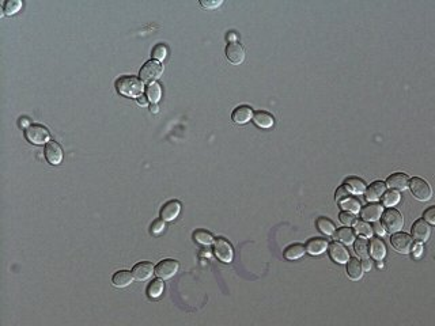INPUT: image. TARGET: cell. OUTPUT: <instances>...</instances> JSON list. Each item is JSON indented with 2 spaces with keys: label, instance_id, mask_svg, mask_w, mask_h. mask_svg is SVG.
Returning <instances> with one entry per match:
<instances>
[{
  "label": "cell",
  "instance_id": "8d00e7d4",
  "mask_svg": "<svg viewBox=\"0 0 435 326\" xmlns=\"http://www.w3.org/2000/svg\"><path fill=\"white\" fill-rule=\"evenodd\" d=\"M339 219L344 226H351V225H355V223H357L354 213H351V212H347V211L341 212V213L339 215Z\"/></svg>",
  "mask_w": 435,
  "mask_h": 326
},
{
  "label": "cell",
  "instance_id": "ffe728a7",
  "mask_svg": "<svg viewBox=\"0 0 435 326\" xmlns=\"http://www.w3.org/2000/svg\"><path fill=\"white\" fill-rule=\"evenodd\" d=\"M306 252L312 256H318L325 252L328 248V242L324 238H312L306 242Z\"/></svg>",
  "mask_w": 435,
  "mask_h": 326
},
{
  "label": "cell",
  "instance_id": "83f0119b",
  "mask_svg": "<svg viewBox=\"0 0 435 326\" xmlns=\"http://www.w3.org/2000/svg\"><path fill=\"white\" fill-rule=\"evenodd\" d=\"M317 229L325 235H334V231H336V227H334L333 222L329 221L328 218H318L316 222Z\"/></svg>",
  "mask_w": 435,
  "mask_h": 326
},
{
  "label": "cell",
  "instance_id": "ee69618b",
  "mask_svg": "<svg viewBox=\"0 0 435 326\" xmlns=\"http://www.w3.org/2000/svg\"><path fill=\"white\" fill-rule=\"evenodd\" d=\"M136 99H138V103H139V105H146V103H147L146 96L140 95V96H138V98H136Z\"/></svg>",
  "mask_w": 435,
  "mask_h": 326
},
{
  "label": "cell",
  "instance_id": "603a6c76",
  "mask_svg": "<svg viewBox=\"0 0 435 326\" xmlns=\"http://www.w3.org/2000/svg\"><path fill=\"white\" fill-rule=\"evenodd\" d=\"M344 185H345L348 192L355 193V194H362V193L366 192V184L358 177H348L344 181Z\"/></svg>",
  "mask_w": 435,
  "mask_h": 326
},
{
  "label": "cell",
  "instance_id": "60d3db41",
  "mask_svg": "<svg viewBox=\"0 0 435 326\" xmlns=\"http://www.w3.org/2000/svg\"><path fill=\"white\" fill-rule=\"evenodd\" d=\"M220 5H222V0H202V2H200V6L207 10L216 9V7H219Z\"/></svg>",
  "mask_w": 435,
  "mask_h": 326
},
{
  "label": "cell",
  "instance_id": "d590c367",
  "mask_svg": "<svg viewBox=\"0 0 435 326\" xmlns=\"http://www.w3.org/2000/svg\"><path fill=\"white\" fill-rule=\"evenodd\" d=\"M152 57L158 61V60H163L167 55V48H166L165 44H156L154 48H152L151 52Z\"/></svg>",
  "mask_w": 435,
  "mask_h": 326
},
{
  "label": "cell",
  "instance_id": "8fae6325",
  "mask_svg": "<svg viewBox=\"0 0 435 326\" xmlns=\"http://www.w3.org/2000/svg\"><path fill=\"white\" fill-rule=\"evenodd\" d=\"M226 57L230 63L238 65L245 60V49L239 42H229L226 46Z\"/></svg>",
  "mask_w": 435,
  "mask_h": 326
},
{
  "label": "cell",
  "instance_id": "836d02e7",
  "mask_svg": "<svg viewBox=\"0 0 435 326\" xmlns=\"http://www.w3.org/2000/svg\"><path fill=\"white\" fill-rule=\"evenodd\" d=\"M382 201H384V205H386V207H394L400 201V193L396 192V190L385 192Z\"/></svg>",
  "mask_w": 435,
  "mask_h": 326
},
{
  "label": "cell",
  "instance_id": "d6986e66",
  "mask_svg": "<svg viewBox=\"0 0 435 326\" xmlns=\"http://www.w3.org/2000/svg\"><path fill=\"white\" fill-rule=\"evenodd\" d=\"M386 185L381 181H376L366 189V198L369 201H378L380 198L384 197Z\"/></svg>",
  "mask_w": 435,
  "mask_h": 326
},
{
  "label": "cell",
  "instance_id": "484cf974",
  "mask_svg": "<svg viewBox=\"0 0 435 326\" xmlns=\"http://www.w3.org/2000/svg\"><path fill=\"white\" fill-rule=\"evenodd\" d=\"M163 289H165V283L160 280V279H156V280H152L148 287H147V296L150 299H156L159 298L160 295L163 294Z\"/></svg>",
  "mask_w": 435,
  "mask_h": 326
},
{
  "label": "cell",
  "instance_id": "f35d334b",
  "mask_svg": "<svg viewBox=\"0 0 435 326\" xmlns=\"http://www.w3.org/2000/svg\"><path fill=\"white\" fill-rule=\"evenodd\" d=\"M423 218H424V221H426L427 223L435 225V205L427 208L424 213H423Z\"/></svg>",
  "mask_w": 435,
  "mask_h": 326
},
{
  "label": "cell",
  "instance_id": "4fadbf2b",
  "mask_svg": "<svg viewBox=\"0 0 435 326\" xmlns=\"http://www.w3.org/2000/svg\"><path fill=\"white\" fill-rule=\"evenodd\" d=\"M180 211H181V202L179 200H170L165 202L160 209V219L165 222L174 221L180 215Z\"/></svg>",
  "mask_w": 435,
  "mask_h": 326
},
{
  "label": "cell",
  "instance_id": "52a82bcc",
  "mask_svg": "<svg viewBox=\"0 0 435 326\" xmlns=\"http://www.w3.org/2000/svg\"><path fill=\"white\" fill-rule=\"evenodd\" d=\"M390 244L396 252L401 253V254H408V253H411L413 248V239L412 237H409L405 233H396V234L392 235Z\"/></svg>",
  "mask_w": 435,
  "mask_h": 326
},
{
  "label": "cell",
  "instance_id": "8992f818",
  "mask_svg": "<svg viewBox=\"0 0 435 326\" xmlns=\"http://www.w3.org/2000/svg\"><path fill=\"white\" fill-rule=\"evenodd\" d=\"M180 264L173 258H166L155 267V275L159 277L160 280H169L171 279L177 272H179Z\"/></svg>",
  "mask_w": 435,
  "mask_h": 326
},
{
  "label": "cell",
  "instance_id": "ac0fdd59",
  "mask_svg": "<svg viewBox=\"0 0 435 326\" xmlns=\"http://www.w3.org/2000/svg\"><path fill=\"white\" fill-rule=\"evenodd\" d=\"M133 275L131 271H127V269H121V271H117L115 275L112 276V284L117 287V288H125L128 287L131 283L133 281Z\"/></svg>",
  "mask_w": 435,
  "mask_h": 326
},
{
  "label": "cell",
  "instance_id": "7bdbcfd3",
  "mask_svg": "<svg viewBox=\"0 0 435 326\" xmlns=\"http://www.w3.org/2000/svg\"><path fill=\"white\" fill-rule=\"evenodd\" d=\"M362 268L365 269V271H370L371 269V261L369 260V258H365L362 261Z\"/></svg>",
  "mask_w": 435,
  "mask_h": 326
},
{
  "label": "cell",
  "instance_id": "7402d4cb",
  "mask_svg": "<svg viewBox=\"0 0 435 326\" xmlns=\"http://www.w3.org/2000/svg\"><path fill=\"white\" fill-rule=\"evenodd\" d=\"M347 273L351 280H361L363 276L362 262L357 258H351L347 262Z\"/></svg>",
  "mask_w": 435,
  "mask_h": 326
},
{
  "label": "cell",
  "instance_id": "3957f363",
  "mask_svg": "<svg viewBox=\"0 0 435 326\" xmlns=\"http://www.w3.org/2000/svg\"><path fill=\"white\" fill-rule=\"evenodd\" d=\"M409 188H411V192L415 196L416 200L419 201H428L432 196V189L428 185L427 181H424L420 177H413L409 181Z\"/></svg>",
  "mask_w": 435,
  "mask_h": 326
},
{
  "label": "cell",
  "instance_id": "9a60e30c",
  "mask_svg": "<svg viewBox=\"0 0 435 326\" xmlns=\"http://www.w3.org/2000/svg\"><path fill=\"white\" fill-rule=\"evenodd\" d=\"M329 256L337 264H345V262L350 261L348 260L350 256H348L347 249L344 248L341 244H339V242H332L329 245Z\"/></svg>",
  "mask_w": 435,
  "mask_h": 326
},
{
  "label": "cell",
  "instance_id": "f546056e",
  "mask_svg": "<svg viewBox=\"0 0 435 326\" xmlns=\"http://www.w3.org/2000/svg\"><path fill=\"white\" fill-rule=\"evenodd\" d=\"M336 239H339L345 245H351L355 241V233L350 227H343V229H339V231L336 233Z\"/></svg>",
  "mask_w": 435,
  "mask_h": 326
},
{
  "label": "cell",
  "instance_id": "e0dca14e",
  "mask_svg": "<svg viewBox=\"0 0 435 326\" xmlns=\"http://www.w3.org/2000/svg\"><path fill=\"white\" fill-rule=\"evenodd\" d=\"M386 185L393 190H405L409 186V178L404 173H394L388 178Z\"/></svg>",
  "mask_w": 435,
  "mask_h": 326
},
{
  "label": "cell",
  "instance_id": "4dcf8cb0",
  "mask_svg": "<svg viewBox=\"0 0 435 326\" xmlns=\"http://www.w3.org/2000/svg\"><path fill=\"white\" fill-rule=\"evenodd\" d=\"M193 239L196 241L197 244L204 245V246H208L214 242V237L206 230H197L193 233Z\"/></svg>",
  "mask_w": 435,
  "mask_h": 326
},
{
  "label": "cell",
  "instance_id": "4316f807",
  "mask_svg": "<svg viewBox=\"0 0 435 326\" xmlns=\"http://www.w3.org/2000/svg\"><path fill=\"white\" fill-rule=\"evenodd\" d=\"M146 95H147V99L151 102L152 105L159 101L160 95H162V88H160L159 83L156 82L148 83L146 87Z\"/></svg>",
  "mask_w": 435,
  "mask_h": 326
},
{
  "label": "cell",
  "instance_id": "1f68e13d",
  "mask_svg": "<svg viewBox=\"0 0 435 326\" xmlns=\"http://www.w3.org/2000/svg\"><path fill=\"white\" fill-rule=\"evenodd\" d=\"M340 205H341L343 209H345L347 212H351V213H357L361 209V202L358 201L355 197H351V196L345 198L344 201L340 202Z\"/></svg>",
  "mask_w": 435,
  "mask_h": 326
},
{
  "label": "cell",
  "instance_id": "d6a6232c",
  "mask_svg": "<svg viewBox=\"0 0 435 326\" xmlns=\"http://www.w3.org/2000/svg\"><path fill=\"white\" fill-rule=\"evenodd\" d=\"M22 7V2L21 0H6L3 5V11L6 15H13L15 13H18Z\"/></svg>",
  "mask_w": 435,
  "mask_h": 326
},
{
  "label": "cell",
  "instance_id": "74e56055",
  "mask_svg": "<svg viewBox=\"0 0 435 326\" xmlns=\"http://www.w3.org/2000/svg\"><path fill=\"white\" fill-rule=\"evenodd\" d=\"M163 230H165V221H162V219H158L151 225V234L158 235Z\"/></svg>",
  "mask_w": 435,
  "mask_h": 326
},
{
  "label": "cell",
  "instance_id": "f1b7e54d",
  "mask_svg": "<svg viewBox=\"0 0 435 326\" xmlns=\"http://www.w3.org/2000/svg\"><path fill=\"white\" fill-rule=\"evenodd\" d=\"M354 250H355V254L359 256V257H362L363 260H365V258H369L367 256H369V252H370V245H369V242H367V239L365 238L357 239V241H355V245H354Z\"/></svg>",
  "mask_w": 435,
  "mask_h": 326
},
{
  "label": "cell",
  "instance_id": "5bb4252c",
  "mask_svg": "<svg viewBox=\"0 0 435 326\" xmlns=\"http://www.w3.org/2000/svg\"><path fill=\"white\" fill-rule=\"evenodd\" d=\"M253 119V111L250 106L241 105L237 106L231 113V120L235 124H246L247 121H250Z\"/></svg>",
  "mask_w": 435,
  "mask_h": 326
},
{
  "label": "cell",
  "instance_id": "ab89813d",
  "mask_svg": "<svg viewBox=\"0 0 435 326\" xmlns=\"http://www.w3.org/2000/svg\"><path fill=\"white\" fill-rule=\"evenodd\" d=\"M348 197H350V192H348L345 186H340V188L336 190V201L339 202V204Z\"/></svg>",
  "mask_w": 435,
  "mask_h": 326
},
{
  "label": "cell",
  "instance_id": "5b68a950",
  "mask_svg": "<svg viewBox=\"0 0 435 326\" xmlns=\"http://www.w3.org/2000/svg\"><path fill=\"white\" fill-rule=\"evenodd\" d=\"M163 72V65L156 60H148L140 68V79L144 82L152 83L159 78Z\"/></svg>",
  "mask_w": 435,
  "mask_h": 326
},
{
  "label": "cell",
  "instance_id": "e575fe53",
  "mask_svg": "<svg viewBox=\"0 0 435 326\" xmlns=\"http://www.w3.org/2000/svg\"><path fill=\"white\" fill-rule=\"evenodd\" d=\"M355 231L358 234H361L362 237H371L373 234V227H371L367 222L365 221H358L355 223Z\"/></svg>",
  "mask_w": 435,
  "mask_h": 326
},
{
  "label": "cell",
  "instance_id": "6da1fadb",
  "mask_svg": "<svg viewBox=\"0 0 435 326\" xmlns=\"http://www.w3.org/2000/svg\"><path fill=\"white\" fill-rule=\"evenodd\" d=\"M116 88L117 91L124 96H140L144 90L142 79L133 75H124L116 80Z\"/></svg>",
  "mask_w": 435,
  "mask_h": 326
},
{
  "label": "cell",
  "instance_id": "9c48e42d",
  "mask_svg": "<svg viewBox=\"0 0 435 326\" xmlns=\"http://www.w3.org/2000/svg\"><path fill=\"white\" fill-rule=\"evenodd\" d=\"M44 154H45L46 161L53 166L60 165L61 161H63V148L55 140L46 143L45 148H44Z\"/></svg>",
  "mask_w": 435,
  "mask_h": 326
},
{
  "label": "cell",
  "instance_id": "7dc6e473",
  "mask_svg": "<svg viewBox=\"0 0 435 326\" xmlns=\"http://www.w3.org/2000/svg\"><path fill=\"white\" fill-rule=\"evenodd\" d=\"M151 112H154V113H156V112H158V106H156V103L151 105Z\"/></svg>",
  "mask_w": 435,
  "mask_h": 326
},
{
  "label": "cell",
  "instance_id": "ba28073f",
  "mask_svg": "<svg viewBox=\"0 0 435 326\" xmlns=\"http://www.w3.org/2000/svg\"><path fill=\"white\" fill-rule=\"evenodd\" d=\"M214 253L215 256L219 258L220 261L223 262H231L233 261V248L231 245L223 238H218L214 241Z\"/></svg>",
  "mask_w": 435,
  "mask_h": 326
},
{
  "label": "cell",
  "instance_id": "44dd1931",
  "mask_svg": "<svg viewBox=\"0 0 435 326\" xmlns=\"http://www.w3.org/2000/svg\"><path fill=\"white\" fill-rule=\"evenodd\" d=\"M253 121L257 127L260 128H271L274 123H275V119L274 116L268 113L266 111H258L256 113H253Z\"/></svg>",
  "mask_w": 435,
  "mask_h": 326
},
{
  "label": "cell",
  "instance_id": "d4e9b609",
  "mask_svg": "<svg viewBox=\"0 0 435 326\" xmlns=\"http://www.w3.org/2000/svg\"><path fill=\"white\" fill-rule=\"evenodd\" d=\"M306 252V248L301 244H294L290 245L289 248L286 249L283 253V256L286 260H298L301 258Z\"/></svg>",
  "mask_w": 435,
  "mask_h": 326
},
{
  "label": "cell",
  "instance_id": "cb8c5ba5",
  "mask_svg": "<svg viewBox=\"0 0 435 326\" xmlns=\"http://www.w3.org/2000/svg\"><path fill=\"white\" fill-rule=\"evenodd\" d=\"M370 253H371V256H373V258H376L377 261L384 260V257L386 256V246H385L384 241H382V239H378V238L371 239Z\"/></svg>",
  "mask_w": 435,
  "mask_h": 326
},
{
  "label": "cell",
  "instance_id": "7a4b0ae2",
  "mask_svg": "<svg viewBox=\"0 0 435 326\" xmlns=\"http://www.w3.org/2000/svg\"><path fill=\"white\" fill-rule=\"evenodd\" d=\"M382 226H384L385 231H388L390 234H396L399 233L404 226V218L400 213V211L394 209V208H389L382 213Z\"/></svg>",
  "mask_w": 435,
  "mask_h": 326
},
{
  "label": "cell",
  "instance_id": "f6af8a7d",
  "mask_svg": "<svg viewBox=\"0 0 435 326\" xmlns=\"http://www.w3.org/2000/svg\"><path fill=\"white\" fill-rule=\"evenodd\" d=\"M227 38H229L230 41L229 42H234V41H237V36H235V34H234V33H230L229 36H227Z\"/></svg>",
  "mask_w": 435,
  "mask_h": 326
},
{
  "label": "cell",
  "instance_id": "bcb514c9",
  "mask_svg": "<svg viewBox=\"0 0 435 326\" xmlns=\"http://www.w3.org/2000/svg\"><path fill=\"white\" fill-rule=\"evenodd\" d=\"M29 124V121H28V119H21V125H23V127H25V125H28ZM29 127V125H28Z\"/></svg>",
  "mask_w": 435,
  "mask_h": 326
},
{
  "label": "cell",
  "instance_id": "277c9868",
  "mask_svg": "<svg viewBox=\"0 0 435 326\" xmlns=\"http://www.w3.org/2000/svg\"><path fill=\"white\" fill-rule=\"evenodd\" d=\"M25 138L33 144H44L49 142V132L41 124H30L25 129Z\"/></svg>",
  "mask_w": 435,
  "mask_h": 326
},
{
  "label": "cell",
  "instance_id": "7c38bea8",
  "mask_svg": "<svg viewBox=\"0 0 435 326\" xmlns=\"http://www.w3.org/2000/svg\"><path fill=\"white\" fill-rule=\"evenodd\" d=\"M152 273H155V267L152 265L151 262L148 261L139 262V264H136V265L132 268L133 277L139 281L148 280L152 276Z\"/></svg>",
  "mask_w": 435,
  "mask_h": 326
},
{
  "label": "cell",
  "instance_id": "b9f144b4",
  "mask_svg": "<svg viewBox=\"0 0 435 326\" xmlns=\"http://www.w3.org/2000/svg\"><path fill=\"white\" fill-rule=\"evenodd\" d=\"M373 231H376V233L378 235H384L385 234L384 227H382V225H380L378 222H376V223H374V226H373Z\"/></svg>",
  "mask_w": 435,
  "mask_h": 326
},
{
  "label": "cell",
  "instance_id": "30bf717a",
  "mask_svg": "<svg viewBox=\"0 0 435 326\" xmlns=\"http://www.w3.org/2000/svg\"><path fill=\"white\" fill-rule=\"evenodd\" d=\"M411 234H412V239H415L416 242L421 244L426 242L427 239L430 238L431 235V227L426 221L419 219L413 223L412 229H411Z\"/></svg>",
  "mask_w": 435,
  "mask_h": 326
},
{
  "label": "cell",
  "instance_id": "2e32d148",
  "mask_svg": "<svg viewBox=\"0 0 435 326\" xmlns=\"http://www.w3.org/2000/svg\"><path fill=\"white\" fill-rule=\"evenodd\" d=\"M384 213V208L381 204L378 202H374V204H369L366 207L363 208L361 215H362V219L365 222H377L380 219L381 216Z\"/></svg>",
  "mask_w": 435,
  "mask_h": 326
}]
</instances>
